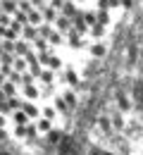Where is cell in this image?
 <instances>
[{
	"label": "cell",
	"instance_id": "obj_1",
	"mask_svg": "<svg viewBox=\"0 0 143 155\" xmlns=\"http://www.w3.org/2000/svg\"><path fill=\"white\" fill-rule=\"evenodd\" d=\"M129 0H0V134L34 143L64 112Z\"/></svg>",
	"mask_w": 143,
	"mask_h": 155
}]
</instances>
